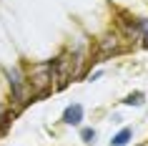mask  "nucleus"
Here are the masks:
<instances>
[{
    "label": "nucleus",
    "instance_id": "nucleus-3",
    "mask_svg": "<svg viewBox=\"0 0 148 146\" xmlns=\"http://www.w3.org/2000/svg\"><path fill=\"white\" fill-rule=\"evenodd\" d=\"M125 106H140V103H143V93H131V96H125V101H123Z\"/></svg>",
    "mask_w": 148,
    "mask_h": 146
},
{
    "label": "nucleus",
    "instance_id": "nucleus-1",
    "mask_svg": "<svg viewBox=\"0 0 148 146\" xmlns=\"http://www.w3.org/2000/svg\"><path fill=\"white\" fill-rule=\"evenodd\" d=\"M83 121V106L80 103H73V106L65 108V113H63V123H68V126H78Z\"/></svg>",
    "mask_w": 148,
    "mask_h": 146
},
{
    "label": "nucleus",
    "instance_id": "nucleus-6",
    "mask_svg": "<svg viewBox=\"0 0 148 146\" xmlns=\"http://www.w3.org/2000/svg\"><path fill=\"white\" fill-rule=\"evenodd\" d=\"M3 113H5V106H3V103H0V118H3Z\"/></svg>",
    "mask_w": 148,
    "mask_h": 146
},
{
    "label": "nucleus",
    "instance_id": "nucleus-2",
    "mask_svg": "<svg viewBox=\"0 0 148 146\" xmlns=\"http://www.w3.org/2000/svg\"><path fill=\"white\" fill-rule=\"evenodd\" d=\"M131 136H133V131H131V129L118 131L116 136H113V141H110V146H125L128 141H131Z\"/></svg>",
    "mask_w": 148,
    "mask_h": 146
},
{
    "label": "nucleus",
    "instance_id": "nucleus-4",
    "mask_svg": "<svg viewBox=\"0 0 148 146\" xmlns=\"http://www.w3.org/2000/svg\"><path fill=\"white\" fill-rule=\"evenodd\" d=\"M10 121H13V113H10V111H5V113H3V118H0V136H3V134L8 131Z\"/></svg>",
    "mask_w": 148,
    "mask_h": 146
},
{
    "label": "nucleus",
    "instance_id": "nucleus-5",
    "mask_svg": "<svg viewBox=\"0 0 148 146\" xmlns=\"http://www.w3.org/2000/svg\"><path fill=\"white\" fill-rule=\"evenodd\" d=\"M80 138H83L86 144H93V141H95V131L93 129H83V131H80Z\"/></svg>",
    "mask_w": 148,
    "mask_h": 146
}]
</instances>
